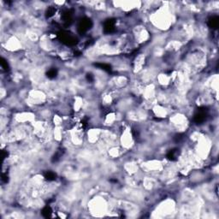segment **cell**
Instances as JSON below:
<instances>
[{
    "label": "cell",
    "mask_w": 219,
    "mask_h": 219,
    "mask_svg": "<svg viewBox=\"0 0 219 219\" xmlns=\"http://www.w3.org/2000/svg\"><path fill=\"white\" fill-rule=\"evenodd\" d=\"M55 177H56L55 173L51 172V171H48L47 173H46V175H45V178H46L48 181H53V180H55Z\"/></svg>",
    "instance_id": "obj_2"
},
{
    "label": "cell",
    "mask_w": 219,
    "mask_h": 219,
    "mask_svg": "<svg viewBox=\"0 0 219 219\" xmlns=\"http://www.w3.org/2000/svg\"><path fill=\"white\" fill-rule=\"evenodd\" d=\"M55 12H56V9H55V8H53L52 6H51V7H49L48 8V9H47V16L48 17H51V16H54V14H55Z\"/></svg>",
    "instance_id": "obj_4"
},
{
    "label": "cell",
    "mask_w": 219,
    "mask_h": 219,
    "mask_svg": "<svg viewBox=\"0 0 219 219\" xmlns=\"http://www.w3.org/2000/svg\"><path fill=\"white\" fill-rule=\"evenodd\" d=\"M209 25L212 27V28H217L218 26V18L217 16L212 17L210 21H209Z\"/></svg>",
    "instance_id": "obj_1"
},
{
    "label": "cell",
    "mask_w": 219,
    "mask_h": 219,
    "mask_svg": "<svg viewBox=\"0 0 219 219\" xmlns=\"http://www.w3.org/2000/svg\"><path fill=\"white\" fill-rule=\"evenodd\" d=\"M47 76L51 79H53L57 76V70L56 69H50L47 72Z\"/></svg>",
    "instance_id": "obj_3"
}]
</instances>
